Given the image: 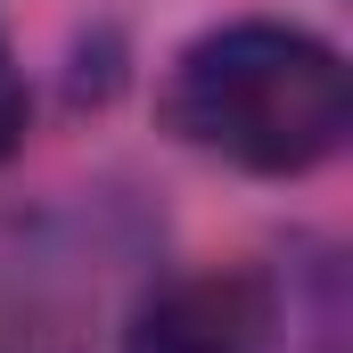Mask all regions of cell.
Returning <instances> with one entry per match:
<instances>
[{
	"label": "cell",
	"mask_w": 353,
	"mask_h": 353,
	"mask_svg": "<svg viewBox=\"0 0 353 353\" xmlns=\"http://www.w3.org/2000/svg\"><path fill=\"white\" fill-rule=\"evenodd\" d=\"M165 123L239 173H312L353 132V83L321 33L247 17L173 58Z\"/></svg>",
	"instance_id": "cell-1"
},
{
	"label": "cell",
	"mask_w": 353,
	"mask_h": 353,
	"mask_svg": "<svg viewBox=\"0 0 353 353\" xmlns=\"http://www.w3.org/2000/svg\"><path fill=\"white\" fill-rule=\"evenodd\" d=\"M123 353H279V312H271V288L247 271H189L165 279L132 329Z\"/></svg>",
	"instance_id": "cell-2"
},
{
	"label": "cell",
	"mask_w": 353,
	"mask_h": 353,
	"mask_svg": "<svg viewBox=\"0 0 353 353\" xmlns=\"http://www.w3.org/2000/svg\"><path fill=\"white\" fill-rule=\"evenodd\" d=\"M17 140H25V74H17V50L0 33V165L17 157Z\"/></svg>",
	"instance_id": "cell-3"
}]
</instances>
